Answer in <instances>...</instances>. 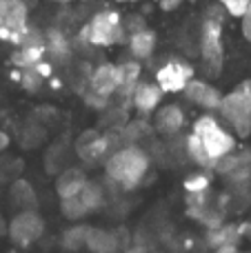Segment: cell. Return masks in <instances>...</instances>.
<instances>
[{
	"label": "cell",
	"instance_id": "f35d334b",
	"mask_svg": "<svg viewBox=\"0 0 251 253\" xmlns=\"http://www.w3.org/2000/svg\"><path fill=\"white\" fill-rule=\"evenodd\" d=\"M51 2H58V4H71V2H78V0H51Z\"/></svg>",
	"mask_w": 251,
	"mask_h": 253
},
{
	"label": "cell",
	"instance_id": "d6a6232c",
	"mask_svg": "<svg viewBox=\"0 0 251 253\" xmlns=\"http://www.w3.org/2000/svg\"><path fill=\"white\" fill-rule=\"evenodd\" d=\"M182 2H185V0H158V7L163 9V11H176Z\"/></svg>",
	"mask_w": 251,
	"mask_h": 253
},
{
	"label": "cell",
	"instance_id": "8992f818",
	"mask_svg": "<svg viewBox=\"0 0 251 253\" xmlns=\"http://www.w3.org/2000/svg\"><path fill=\"white\" fill-rule=\"evenodd\" d=\"M191 78H196V67L182 56L167 58L154 71V83L160 87V91L173 93V96L185 91V87L189 84Z\"/></svg>",
	"mask_w": 251,
	"mask_h": 253
},
{
	"label": "cell",
	"instance_id": "60d3db41",
	"mask_svg": "<svg viewBox=\"0 0 251 253\" xmlns=\"http://www.w3.org/2000/svg\"><path fill=\"white\" fill-rule=\"evenodd\" d=\"M185 2H198V0H185Z\"/></svg>",
	"mask_w": 251,
	"mask_h": 253
},
{
	"label": "cell",
	"instance_id": "5bb4252c",
	"mask_svg": "<svg viewBox=\"0 0 251 253\" xmlns=\"http://www.w3.org/2000/svg\"><path fill=\"white\" fill-rule=\"evenodd\" d=\"M42 58H47V49H44V34L38 31L36 36H31L25 44L13 47L11 51V65L16 69H34Z\"/></svg>",
	"mask_w": 251,
	"mask_h": 253
},
{
	"label": "cell",
	"instance_id": "d4e9b609",
	"mask_svg": "<svg viewBox=\"0 0 251 253\" xmlns=\"http://www.w3.org/2000/svg\"><path fill=\"white\" fill-rule=\"evenodd\" d=\"M185 149H187V156L191 158V162H194V165H198L200 169H207V171H211V169H213L211 160H209L207 153L203 151V147H200V142L196 140V135H194V133L187 135V140H185Z\"/></svg>",
	"mask_w": 251,
	"mask_h": 253
},
{
	"label": "cell",
	"instance_id": "603a6c76",
	"mask_svg": "<svg viewBox=\"0 0 251 253\" xmlns=\"http://www.w3.org/2000/svg\"><path fill=\"white\" fill-rule=\"evenodd\" d=\"M87 231H89L87 224H74V227H69L65 233H62V238H60L62 247H65L67 251L83 249L84 240H87Z\"/></svg>",
	"mask_w": 251,
	"mask_h": 253
},
{
	"label": "cell",
	"instance_id": "30bf717a",
	"mask_svg": "<svg viewBox=\"0 0 251 253\" xmlns=\"http://www.w3.org/2000/svg\"><path fill=\"white\" fill-rule=\"evenodd\" d=\"M125 44H127L129 56H131L133 60H138V62L149 60V58H154L156 47H158V34L147 25L133 27V29L127 31Z\"/></svg>",
	"mask_w": 251,
	"mask_h": 253
},
{
	"label": "cell",
	"instance_id": "3957f363",
	"mask_svg": "<svg viewBox=\"0 0 251 253\" xmlns=\"http://www.w3.org/2000/svg\"><path fill=\"white\" fill-rule=\"evenodd\" d=\"M147 173H149V156L138 144H123L114 149L105 162L107 180L123 191H133L140 187Z\"/></svg>",
	"mask_w": 251,
	"mask_h": 253
},
{
	"label": "cell",
	"instance_id": "d590c367",
	"mask_svg": "<svg viewBox=\"0 0 251 253\" xmlns=\"http://www.w3.org/2000/svg\"><path fill=\"white\" fill-rule=\"evenodd\" d=\"M123 253H147L145 247H140V245H136V247H129V249H125Z\"/></svg>",
	"mask_w": 251,
	"mask_h": 253
},
{
	"label": "cell",
	"instance_id": "7c38bea8",
	"mask_svg": "<svg viewBox=\"0 0 251 253\" xmlns=\"http://www.w3.org/2000/svg\"><path fill=\"white\" fill-rule=\"evenodd\" d=\"M163 98H165V93L160 91V87L154 80H140L138 87L133 89L129 102H131L133 111H136L140 118H147V116H151L163 105Z\"/></svg>",
	"mask_w": 251,
	"mask_h": 253
},
{
	"label": "cell",
	"instance_id": "74e56055",
	"mask_svg": "<svg viewBox=\"0 0 251 253\" xmlns=\"http://www.w3.org/2000/svg\"><path fill=\"white\" fill-rule=\"evenodd\" d=\"M118 4H133V2H140V0H114Z\"/></svg>",
	"mask_w": 251,
	"mask_h": 253
},
{
	"label": "cell",
	"instance_id": "4fadbf2b",
	"mask_svg": "<svg viewBox=\"0 0 251 253\" xmlns=\"http://www.w3.org/2000/svg\"><path fill=\"white\" fill-rule=\"evenodd\" d=\"M185 125H187V111L178 102L160 105L154 111V129L160 135H176L185 129Z\"/></svg>",
	"mask_w": 251,
	"mask_h": 253
},
{
	"label": "cell",
	"instance_id": "b9f144b4",
	"mask_svg": "<svg viewBox=\"0 0 251 253\" xmlns=\"http://www.w3.org/2000/svg\"><path fill=\"white\" fill-rule=\"evenodd\" d=\"M247 13H251V2H249V9H247Z\"/></svg>",
	"mask_w": 251,
	"mask_h": 253
},
{
	"label": "cell",
	"instance_id": "cb8c5ba5",
	"mask_svg": "<svg viewBox=\"0 0 251 253\" xmlns=\"http://www.w3.org/2000/svg\"><path fill=\"white\" fill-rule=\"evenodd\" d=\"M11 198L22 207V209H34L36 207V191L27 180H16L11 187Z\"/></svg>",
	"mask_w": 251,
	"mask_h": 253
},
{
	"label": "cell",
	"instance_id": "f546056e",
	"mask_svg": "<svg viewBox=\"0 0 251 253\" xmlns=\"http://www.w3.org/2000/svg\"><path fill=\"white\" fill-rule=\"evenodd\" d=\"M83 100H84V105H87V107L98 109V111H102V109H107V107H109V100H107V98H100V96H96V93H91V91H84L83 93Z\"/></svg>",
	"mask_w": 251,
	"mask_h": 253
},
{
	"label": "cell",
	"instance_id": "ab89813d",
	"mask_svg": "<svg viewBox=\"0 0 251 253\" xmlns=\"http://www.w3.org/2000/svg\"><path fill=\"white\" fill-rule=\"evenodd\" d=\"M236 253H251V251H240V249H238V251H236Z\"/></svg>",
	"mask_w": 251,
	"mask_h": 253
},
{
	"label": "cell",
	"instance_id": "e575fe53",
	"mask_svg": "<svg viewBox=\"0 0 251 253\" xmlns=\"http://www.w3.org/2000/svg\"><path fill=\"white\" fill-rule=\"evenodd\" d=\"M238 251V245H229V247H220V249H213L211 253H236Z\"/></svg>",
	"mask_w": 251,
	"mask_h": 253
},
{
	"label": "cell",
	"instance_id": "8d00e7d4",
	"mask_svg": "<svg viewBox=\"0 0 251 253\" xmlns=\"http://www.w3.org/2000/svg\"><path fill=\"white\" fill-rule=\"evenodd\" d=\"M49 84H51V89H60V87H62V83H60L58 78H53V76L49 78Z\"/></svg>",
	"mask_w": 251,
	"mask_h": 253
},
{
	"label": "cell",
	"instance_id": "8fae6325",
	"mask_svg": "<svg viewBox=\"0 0 251 253\" xmlns=\"http://www.w3.org/2000/svg\"><path fill=\"white\" fill-rule=\"evenodd\" d=\"M182 96H185L191 105L200 107V109H205V111H218L220 100H222L220 89L205 78H191L189 84L185 87V91H182Z\"/></svg>",
	"mask_w": 251,
	"mask_h": 253
},
{
	"label": "cell",
	"instance_id": "ffe728a7",
	"mask_svg": "<svg viewBox=\"0 0 251 253\" xmlns=\"http://www.w3.org/2000/svg\"><path fill=\"white\" fill-rule=\"evenodd\" d=\"M84 184H87V173L83 169H78V167H71V169L62 171L56 178V193L60 196V200L62 198L78 196Z\"/></svg>",
	"mask_w": 251,
	"mask_h": 253
},
{
	"label": "cell",
	"instance_id": "2e32d148",
	"mask_svg": "<svg viewBox=\"0 0 251 253\" xmlns=\"http://www.w3.org/2000/svg\"><path fill=\"white\" fill-rule=\"evenodd\" d=\"M116 69H118V91L116 96L120 100H127L131 98L133 89L138 87V83L142 80V62L133 60V58H127L123 62H116Z\"/></svg>",
	"mask_w": 251,
	"mask_h": 253
},
{
	"label": "cell",
	"instance_id": "ba28073f",
	"mask_svg": "<svg viewBox=\"0 0 251 253\" xmlns=\"http://www.w3.org/2000/svg\"><path fill=\"white\" fill-rule=\"evenodd\" d=\"M44 233V220L40 218V213H36L34 209H25L11 220L9 224V238L13 240V245L18 247H29L36 240H40Z\"/></svg>",
	"mask_w": 251,
	"mask_h": 253
},
{
	"label": "cell",
	"instance_id": "6da1fadb",
	"mask_svg": "<svg viewBox=\"0 0 251 253\" xmlns=\"http://www.w3.org/2000/svg\"><path fill=\"white\" fill-rule=\"evenodd\" d=\"M225 22L227 13L216 2L203 11L198 22L200 69L207 78H218L225 69Z\"/></svg>",
	"mask_w": 251,
	"mask_h": 253
},
{
	"label": "cell",
	"instance_id": "d6986e66",
	"mask_svg": "<svg viewBox=\"0 0 251 253\" xmlns=\"http://www.w3.org/2000/svg\"><path fill=\"white\" fill-rule=\"evenodd\" d=\"M187 215L207 229H216L225 222V211H222L213 200L200 202V205H187Z\"/></svg>",
	"mask_w": 251,
	"mask_h": 253
},
{
	"label": "cell",
	"instance_id": "484cf974",
	"mask_svg": "<svg viewBox=\"0 0 251 253\" xmlns=\"http://www.w3.org/2000/svg\"><path fill=\"white\" fill-rule=\"evenodd\" d=\"M182 187H185L187 196H189V193H207L209 189H211V175H209L207 171H196V173L187 175Z\"/></svg>",
	"mask_w": 251,
	"mask_h": 253
},
{
	"label": "cell",
	"instance_id": "4316f807",
	"mask_svg": "<svg viewBox=\"0 0 251 253\" xmlns=\"http://www.w3.org/2000/svg\"><path fill=\"white\" fill-rule=\"evenodd\" d=\"M60 211H62V215H65L67 220H83L84 215H89V211H87V207L83 205V200H80L78 196H71V198H62L60 200Z\"/></svg>",
	"mask_w": 251,
	"mask_h": 253
},
{
	"label": "cell",
	"instance_id": "f6af8a7d",
	"mask_svg": "<svg viewBox=\"0 0 251 253\" xmlns=\"http://www.w3.org/2000/svg\"><path fill=\"white\" fill-rule=\"evenodd\" d=\"M249 83H251V78H249Z\"/></svg>",
	"mask_w": 251,
	"mask_h": 253
},
{
	"label": "cell",
	"instance_id": "f1b7e54d",
	"mask_svg": "<svg viewBox=\"0 0 251 253\" xmlns=\"http://www.w3.org/2000/svg\"><path fill=\"white\" fill-rule=\"evenodd\" d=\"M18 84H20L25 91L36 93L40 87H42V78H40L34 69H20V80H18Z\"/></svg>",
	"mask_w": 251,
	"mask_h": 253
},
{
	"label": "cell",
	"instance_id": "277c9868",
	"mask_svg": "<svg viewBox=\"0 0 251 253\" xmlns=\"http://www.w3.org/2000/svg\"><path fill=\"white\" fill-rule=\"evenodd\" d=\"M191 133L196 135V140L200 142V147L211 160V165H216V160L225 158L227 153H231L238 147V138L231 133V129L213 111L200 114L191 123Z\"/></svg>",
	"mask_w": 251,
	"mask_h": 253
},
{
	"label": "cell",
	"instance_id": "ee69618b",
	"mask_svg": "<svg viewBox=\"0 0 251 253\" xmlns=\"http://www.w3.org/2000/svg\"><path fill=\"white\" fill-rule=\"evenodd\" d=\"M249 138H251V131H249Z\"/></svg>",
	"mask_w": 251,
	"mask_h": 253
},
{
	"label": "cell",
	"instance_id": "ac0fdd59",
	"mask_svg": "<svg viewBox=\"0 0 251 253\" xmlns=\"http://www.w3.org/2000/svg\"><path fill=\"white\" fill-rule=\"evenodd\" d=\"M91 253H120L123 242H120L118 233L116 231H107V229H91L87 231V240H84Z\"/></svg>",
	"mask_w": 251,
	"mask_h": 253
},
{
	"label": "cell",
	"instance_id": "7a4b0ae2",
	"mask_svg": "<svg viewBox=\"0 0 251 253\" xmlns=\"http://www.w3.org/2000/svg\"><path fill=\"white\" fill-rule=\"evenodd\" d=\"M125 38H127L125 16L116 7H102L93 11L74 36L76 44L84 49H111L125 44Z\"/></svg>",
	"mask_w": 251,
	"mask_h": 253
},
{
	"label": "cell",
	"instance_id": "44dd1931",
	"mask_svg": "<svg viewBox=\"0 0 251 253\" xmlns=\"http://www.w3.org/2000/svg\"><path fill=\"white\" fill-rule=\"evenodd\" d=\"M240 236H238V224L236 222H222L216 229H207V247L209 249H220V247H229V245H238Z\"/></svg>",
	"mask_w": 251,
	"mask_h": 253
},
{
	"label": "cell",
	"instance_id": "e0dca14e",
	"mask_svg": "<svg viewBox=\"0 0 251 253\" xmlns=\"http://www.w3.org/2000/svg\"><path fill=\"white\" fill-rule=\"evenodd\" d=\"M44 49H47V58L56 62H67L74 53V42L67 31H62L60 27H51L44 31Z\"/></svg>",
	"mask_w": 251,
	"mask_h": 253
},
{
	"label": "cell",
	"instance_id": "1f68e13d",
	"mask_svg": "<svg viewBox=\"0 0 251 253\" xmlns=\"http://www.w3.org/2000/svg\"><path fill=\"white\" fill-rule=\"evenodd\" d=\"M240 34H243V38L251 44V13H245V16L240 18Z\"/></svg>",
	"mask_w": 251,
	"mask_h": 253
},
{
	"label": "cell",
	"instance_id": "52a82bcc",
	"mask_svg": "<svg viewBox=\"0 0 251 253\" xmlns=\"http://www.w3.org/2000/svg\"><path fill=\"white\" fill-rule=\"evenodd\" d=\"M120 138H123V135L116 133V131H109V133L84 131V133L76 140V156H78L84 165H96V162L105 160V158L114 151Z\"/></svg>",
	"mask_w": 251,
	"mask_h": 253
},
{
	"label": "cell",
	"instance_id": "83f0119b",
	"mask_svg": "<svg viewBox=\"0 0 251 253\" xmlns=\"http://www.w3.org/2000/svg\"><path fill=\"white\" fill-rule=\"evenodd\" d=\"M213 2H216L218 7H222V11L227 13V18H236V20H240V18L247 13L251 0H213Z\"/></svg>",
	"mask_w": 251,
	"mask_h": 253
},
{
	"label": "cell",
	"instance_id": "836d02e7",
	"mask_svg": "<svg viewBox=\"0 0 251 253\" xmlns=\"http://www.w3.org/2000/svg\"><path fill=\"white\" fill-rule=\"evenodd\" d=\"M9 142H11V138H9L4 131H0V153H2L4 149H9Z\"/></svg>",
	"mask_w": 251,
	"mask_h": 253
},
{
	"label": "cell",
	"instance_id": "9c48e42d",
	"mask_svg": "<svg viewBox=\"0 0 251 253\" xmlns=\"http://www.w3.org/2000/svg\"><path fill=\"white\" fill-rule=\"evenodd\" d=\"M87 91L96 93L100 98H111L118 91V69H116V62H98L87 76Z\"/></svg>",
	"mask_w": 251,
	"mask_h": 253
},
{
	"label": "cell",
	"instance_id": "9a60e30c",
	"mask_svg": "<svg viewBox=\"0 0 251 253\" xmlns=\"http://www.w3.org/2000/svg\"><path fill=\"white\" fill-rule=\"evenodd\" d=\"M31 16L29 0H0V29H25Z\"/></svg>",
	"mask_w": 251,
	"mask_h": 253
},
{
	"label": "cell",
	"instance_id": "4dcf8cb0",
	"mask_svg": "<svg viewBox=\"0 0 251 253\" xmlns=\"http://www.w3.org/2000/svg\"><path fill=\"white\" fill-rule=\"evenodd\" d=\"M34 71H36V74H38L42 80H49V78L53 76V62L47 60V58H42V60H40L38 65L34 67Z\"/></svg>",
	"mask_w": 251,
	"mask_h": 253
},
{
	"label": "cell",
	"instance_id": "bcb514c9",
	"mask_svg": "<svg viewBox=\"0 0 251 253\" xmlns=\"http://www.w3.org/2000/svg\"><path fill=\"white\" fill-rule=\"evenodd\" d=\"M249 220H251V218H249Z\"/></svg>",
	"mask_w": 251,
	"mask_h": 253
},
{
	"label": "cell",
	"instance_id": "5b68a950",
	"mask_svg": "<svg viewBox=\"0 0 251 253\" xmlns=\"http://www.w3.org/2000/svg\"><path fill=\"white\" fill-rule=\"evenodd\" d=\"M218 116L238 140H247L251 131V83L243 80L231 91L222 93Z\"/></svg>",
	"mask_w": 251,
	"mask_h": 253
},
{
	"label": "cell",
	"instance_id": "7bdbcfd3",
	"mask_svg": "<svg viewBox=\"0 0 251 253\" xmlns=\"http://www.w3.org/2000/svg\"><path fill=\"white\" fill-rule=\"evenodd\" d=\"M9 253H16V251H9Z\"/></svg>",
	"mask_w": 251,
	"mask_h": 253
},
{
	"label": "cell",
	"instance_id": "7402d4cb",
	"mask_svg": "<svg viewBox=\"0 0 251 253\" xmlns=\"http://www.w3.org/2000/svg\"><path fill=\"white\" fill-rule=\"evenodd\" d=\"M78 198L83 200V205L87 207L89 213H93V211H98L102 205H105V189L100 187L98 182H89L83 187V191L78 193Z\"/></svg>",
	"mask_w": 251,
	"mask_h": 253
}]
</instances>
